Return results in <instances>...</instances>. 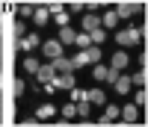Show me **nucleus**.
I'll use <instances>...</instances> for the list:
<instances>
[{"label": "nucleus", "mask_w": 148, "mask_h": 127, "mask_svg": "<svg viewBox=\"0 0 148 127\" xmlns=\"http://www.w3.org/2000/svg\"><path fill=\"white\" fill-rule=\"evenodd\" d=\"M139 42H142V33L133 30V27L116 33V44H119V47H133V44H139Z\"/></svg>", "instance_id": "f257e3e1"}, {"label": "nucleus", "mask_w": 148, "mask_h": 127, "mask_svg": "<svg viewBox=\"0 0 148 127\" xmlns=\"http://www.w3.org/2000/svg\"><path fill=\"white\" fill-rule=\"evenodd\" d=\"M139 6H142V0H133V3H116V15L119 18H133V15H136V12H139Z\"/></svg>", "instance_id": "f03ea898"}, {"label": "nucleus", "mask_w": 148, "mask_h": 127, "mask_svg": "<svg viewBox=\"0 0 148 127\" xmlns=\"http://www.w3.org/2000/svg\"><path fill=\"white\" fill-rule=\"evenodd\" d=\"M39 44H42V39H39V36H36V33H30V36H21L15 47L21 50V53H30V50H36Z\"/></svg>", "instance_id": "7ed1b4c3"}, {"label": "nucleus", "mask_w": 148, "mask_h": 127, "mask_svg": "<svg viewBox=\"0 0 148 127\" xmlns=\"http://www.w3.org/2000/svg\"><path fill=\"white\" fill-rule=\"evenodd\" d=\"M39 47L45 50V56H47V59H56V56H62V44H59V39H47V42H42Z\"/></svg>", "instance_id": "20e7f679"}, {"label": "nucleus", "mask_w": 148, "mask_h": 127, "mask_svg": "<svg viewBox=\"0 0 148 127\" xmlns=\"http://www.w3.org/2000/svg\"><path fill=\"white\" fill-rule=\"evenodd\" d=\"M119 115H121V121L133 124V121H139V107H136V104H127V107L119 109Z\"/></svg>", "instance_id": "39448f33"}, {"label": "nucleus", "mask_w": 148, "mask_h": 127, "mask_svg": "<svg viewBox=\"0 0 148 127\" xmlns=\"http://www.w3.org/2000/svg\"><path fill=\"white\" fill-rule=\"evenodd\" d=\"M80 24H83V33H92L95 27H101V15H95V12H86Z\"/></svg>", "instance_id": "423d86ee"}, {"label": "nucleus", "mask_w": 148, "mask_h": 127, "mask_svg": "<svg viewBox=\"0 0 148 127\" xmlns=\"http://www.w3.org/2000/svg\"><path fill=\"white\" fill-rule=\"evenodd\" d=\"M127 53H125V50H116V53H113V62H110V68H116V71H121V68H127Z\"/></svg>", "instance_id": "0eeeda50"}, {"label": "nucleus", "mask_w": 148, "mask_h": 127, "mask_svg": "<svg viewBox=\"0 0 148 127\" xmlns=\"http://www.w3.org/2000/svg\"><path fill=\"white\" fill-rule=\"evenodd\" d=\"M53 74H56V71H53V65H51V59H47V65H39L36 77H39L42 83H51V80H53Z\"/></svg>", "instance_id": "6e6552de"}, {"label": "nucleus", "mask_w": 148, "mask_h": 127, "mask_svg": "<svg viewBox=\"0 0 148 127\" xmlns=\"http://www.w3.org/2000/svg\"><path fill=\"white\" fill-rule=\"evenodd\" d=\"M101 27H104V30H113V27H119V15H116L113 9H107L104 15H101Z\"/></svg>", "instance_id": "1a4fd4ad"}, {"label": "nucleus", "mask_w": 148, "mask_h": 127, "mask_svg": "<svg viewBox=\"0 0 148 127\" xmlns=\"http://www.w3.org/2000/svg\"><path fill=\"white\" fill-rule=\"evenodd\" d=\"M119 118V107L116 104H107V109H104V118H98V121H101V124H113Z\"/></svg>", "instance_id": "9d476101"}, {"label": "nucleus", "mask_w": 148, "mask_h": 127, "mask_svg": "<svg viewBox=\"0 0 148 127\" xmlns=\"http://www.w3.org/2000/svg\"><path fill=\"white\" fill-rule=\"evenodd\" d=\"M113 86H116V92H119V95H127L133 83H130V77H121V74H119V77L113 80Z\"/></svg>", "instance_id": "9b49d317"}, {"label": "nucleus", "mask_w": 148, "mask_h": 127, "mask_svg": "<svg viewBox=\"0 0 148 127\" xmlns=\"http://www.w3.org/2000/svg\"><path fill=\"white\" fill-rule=\"evenodd\" d=\"M86 100H89V104H98V107H104V104H107V95L101 92V89H92V92H86Z\"/></svg>", "instance_id": "f8f14e48"}, {"label": "nucleus", "mask_w": 148, "mask_h": 127, "mask_svg": "<svg viewBox=\"0 0 148 127\" xmlns=\"http://www.w3.org/2000/svg\"><path fill=\"white\" fill-rule=\"evenodd\" d=\"M47 18H51V12H47V9H33V24H36V27H45Z\"/></svg>", "instance_id": "ddd939ff"}, {"label": "nucleus", "mask_w": 148, "mask_h": 127, "mask_svg": "<svg viewBox=\"0 0 148 127\" xmlns=\"http://www.w3.org/2000/svg\"><path fill=\"white\" fill-rule=\"evenodd\" d=\"M74 36L77 33H74L71 27H59V44H74Z\"/></svg>", "instance_id": "4468645a"}, {"label": "nucleus", "mask_w": 148, "mask_h": 127, "mask_svg": "<svg viewBox=\"0 0 148 127\" xmlns=\"http://www.w3.org/2000/svg\"><path fill=\"white\" fill-rule=\"evenodd\" d=\"M39 65H42L39 59H33V56H24V62H21V71H30V74H36V71H39Z\"/></svg>", "instance_id": "2eb2a0df"}, {"label": "nucleus", "mask_w": 148, "mask_h": 127, "mask_svg": "<svg viewBox=\"0 0 148 127\" xmlns=\"http://www.w3.org/2000/svg\"><path fill=\"white\" fill-rule=\"evenodd\" d=\"M53 112H56V109H53L51 104H42L39 109H36V118H39V121H47V118L53 115Z\"/></svg>", "instance_id": "dca6fc26"}, {"label": "nucleus", "mask_w": 148, "mask_h": 127, "mask_svg": "<svg viewBox=\"0 0 148 127\" xmlns=\"http://www.w3.org/2000/svg\"><path fill=\"white\" fill-rule=\"evenodd\" d=\"M51 65H53V71H71V59L56 56V59H51Z\"/></svg>", "instance_id": "f3484780"}, {"label": "nucleus", "mask_w": 148, "mask_h": 127, "mask_svg": "<svg viewBox=\"0 0 148 127\" xmlns=\"http://www.w3.org/2000/svg\"><path fill=\"white\" fill-rule=\"evenodd\" d=\"M133 104H136L139 109H145V107H148V92H145V86H139V92L133 95Z\"/></svg>", "instance_id": "a211bd4d"}, {"label": "nucleus", "mask_w": 148, "mask_h": 127, "mask_svg": "<svg viewBox=\"0 0 148 127\" xmlns=\"http://www.w3.org/2000/svg\"><path fill=\"white\" fill-rule=\"evenodd\" d=\"M89 39H92V44H104V39H107V30H104V27H95V30L89 33Z\"/></svg>", "instance_id": "6ab92c4d"}, {"label": "nucleus", "mask_w": 148, "mask_h": 127, "mask_svg": "<svg viewBox=\"0 0 148 127\" xmlns=\"http://www.w3.org/2000/svg\"><path fill=\"white\" fill-rule=\"evenodd\" d=\"M107 71H110L107 65H101V62H95V65H92V77H95V80H107Z\"/></svg>", "instance_id": "aec40b11"}, {"label": "nucleus", "mask_w": 148, "mask_h": 127, "mask_svg": "<svg viewBox=\"0 0 148 127\" xmlns=\"http://www.w3.org/2000/svg\"><path fill=\"white\" fill-rule=\"evenodd\" d=\"M89 107H92V104H89L86 98H83V100H77V115H80V118H89V112H92Z\"/></svg>", "instance_id": "412c9836"}, {"label": "nucleus", "mask_w": 148, "mask_h": 127, "mask_svg": "<svg viewBox=\"0 0 148 127\" xmlns=\"http://www.w3.org/2000/svg\"><path fill=\"white\" fill-rule=\"evenodd\" d=\"M74 44H77L80 50H83V47H89V44H92V39H89V33H77V36H74Z\"/></svg>", "instance_id": "4be33fe9"}, {"label": "nucleus", "mask_w": 148, "mask_h": 127, "mask_svg": "<svg viewBox=\"0 0 148 127\" xmlns=\"http://www.w3.org/2000/svg\"><path fill=\"white\" fill-rule=\"evenodd\" d=\"M130 83H133V86H145V83H148V71H145V68H142V71H136V74L130 77Z\"/></svg>", "instance_id": "5701e85b"}, {"label": "nucleus", "mask_w": 148, "mask_h": 127, "mask_svg": "<svg viewBox=\"0 0 148 127\" xmlns=\"http://www.w3.org/2000/svg\"><path fill=\"white\" fill-rule=\"evenodd\" d=\"M86 9V0H68V12H83Z\"/></svg>", "instance_id": "b1692460"}, {"label": "nucleus", "mask_w": 148, "mask_h": 127, "mask_svg": "<svg viewBox=\"0 0 148 127\" xmlns=\"http://www.w3.org/2000/svg\"><path fill=\"white\" fill-rule=\"evenodd\" d=\"M62 115H65V118H74V115H77V104H74V100L62 107Z\"/></svg>", "instance_id": "393cba45"}, {"label": "nucleus", "mask_w": 148, "mask_h": 127, "mask_svg": "<svg viewBox=\"0 0 148 127\" xmlns=\"http://www.w3.org/2000/svg\"><path fill=\"white\" fill-rule=\"evenodd\" d=\"M53 21H56V27H68V12H56Z\"/></svg>", "instance_id": "a878e982"}, {"label": "nucleus", "mask_w": 148, "mask_h": 127, "mask_svg": "<svg viewBox=\"0 0 148 127\" xmlns=\"http://www.w3.org/2000/svg\"><path fill=\"white\" fill-rule=\"evenodd\" d=\"M18 15H21V18H33V6H30V3H21V6H18Z\"/></svg>", "instance_id": "bb28decb"}, {"label": "nucleus", "mask_w": 148, "mask_h": 127, "mask_svg": "<svg viewBox=\"0 0 148 127\" xmlns=\"http://www.w3.org/2000/svg\"><path fill=\"white\" fill-rule=\"evenodd\" d=\"M0 89H3V74H0Z\"/></svg>", "instance_id": "cd10ccee"}, {"label": "nucleus", "mask_w": 148, "mask_h": 127, "mask_svg": "<svg viewBox=\"0 0 148 127\" xmlns=\"http://www.w3.org/2000/svg\"><path fill=\"white\" fill-rule=\"evenodd\" d=\"M0 33H3V24H0Z\"/></svg>", "instance_id": "c85d7f7f"}]
</instances>
